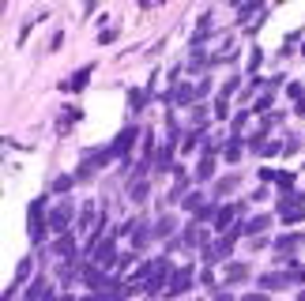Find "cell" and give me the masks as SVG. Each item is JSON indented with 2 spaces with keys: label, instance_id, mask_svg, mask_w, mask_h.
<instances>
[{
  "label": "cell",
  "instance_id": "1",
  "mask_svg": "<svg viewBox=\"0 0 305 301\" xmlns=\"http://www.w3.org/2000/svg\"><path fill=\"white\" fill-rule=\"evenodd\" d=\"M68 222H72V207H68V203H61V207H57V215H53V226L64 230Z\"/></svg>",
  "mask_w": 305,
  "mask_h": 301
}]
</instances>
